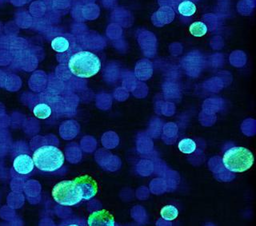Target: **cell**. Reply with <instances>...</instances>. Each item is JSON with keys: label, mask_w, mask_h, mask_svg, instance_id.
Here are the masks:
<instances>
[{"label": "cell", "mask_w": 256, "mask_h": 226, "mask_svg": "<svg viewBox=\"0 0 256 226\" xmlns=\"http://www.w3.org/2000/svg\"><path fill=\"white\" fill-rule=\"evenodd\" d=\"M52 197L58 204L64 206H73L82 200V194L74 180L58 182L52 190Z\"/></svg>", "instance_id": "4"}, {"label": "cell", "mask_w": 256, "mask_h": 226, "mask_svg": "<svg viewBox=\"0 0 256 226\" xmlns=\"http://www.w3.org/2000/svg\"><path fill=\"white\" fill-rule=\"evenodd\" d=\"M68 67L74 76L89 78L98 74L101 68V61L96 54L82 50L70 57Z\"/></svg>", "instance_id": "1"}, {"label": "cell", "mask_w": 256, "mask_h": 226, "mask_svg": "<svg viewBox=\"0 0 256 226\" xmlns=\"http://www.w3.org/2000/svg\"><path fill=\"white\" fill-rule=\"evenodd\" d=\"M222 162L226 170L234 173H242L252 167L254 156L248 149L236 146L224 153Z\"/></svg>", "instance_id": "3"}, {"label": "cell", "mask_w": 256, "mask_h": 226, "mask_svg": "<svg viewBox=\"0 0 256 226\" xmlns=\"http://www.w3.org/2000/svg\"><path fill=\"white\" fill-rule=\"evenodd\" d=\"M160 214H161V217L164 220L172 222L178 217V210L174 206L168 205V206H164V208L161 210Z\"/></svg>", "instance_id": "12"}, {"label": "cell", "mask_w": 256, "mask_h": 226, "mask_svg": "<svg viewBox=\"0 0 256 226\" xmlns=\"http://www.w3.org/2000/svg\"><path fill=\"white\" fill-rule=\"evenodd\" d=\"M88 223L90 226H114V219L106 210H100L90 214Z\"/></svg>", "instance_id": "7"}, {"label": "cell", "mask_w": 256, "mask_h": 226, "mask_svg": "<svg viewBox=\"0 0 256 226\" xmlns=\"http://www.w3.org/2000/svg\"><path fill=\"white\" fill-rule=\"evenodd\" d=\"M34 168V161L29 154H21L14 158L13 169L17 174L22 176L28 175Z\"/></svg>", "instance_id": "6"}, {"label": "cell", "mask_w": 256, "mask_h": 226, "mask_svg": "<svg viewBox=\"0 0 256 226\" xmlns=\"http://www.w3.org/2000/svg\"><path fill=\"white\" fill-rule=\"evenodd\" d=\"M178 12L184 16H192L196 12V6L189 0L182 1L178 6Z\"/></svg>", "instance_id": "10"}, {"label": "cell", "mask_w": 256, "mask_h": 226, "mask_svg": "<svg viewBox=\"0 0 256 226\" xmlns=\"http://www.w3.org/2000/svg\"><path fill=\"white\" fill-rule=\"evenodd\" d=\"M178 149L185 154H190L196 150V142L190 138H184L178 143Z\"/></svg>", "instance_id": "13"}, {"label": "cell", "mask_w": 256, "mask_h": 226, "mask_svg": "<svg viewBox=\"0 0 256 226\" xmlns=\"http://www.w3.org/2000/svg\"><path fill=\"white\" fill-rule=\"evenodd\" d=\"M52 47L56 52H66L70 47V42L65 37H56L52 40Z\"/></svg>", "instance_id": "9"}, {"label": "cell", "mask_w": 256, "mask_h": 226, "mask_svg": "<svg viewBox=\"0 0 256 226\" xmlns=\"http://www.w3.org/2000/svg\"><path fill=\"white\" fill-rule=\"evenodd\" d=\"M33 114L40 119H46L52 115V109L48 103H38L33 108Z\"/></svg>", "instance_id": "8"}, {"label": "cell", "mask_w": 256, "mask_h": 226, "mask_svg": "<svg viewBox=\"0 0 256 226\" xmlns=\"http://www.w3.org/2000/svg\"><path fill=\"white\" fill-rule=\"evenodd\" d=\"M32 159L36 168L44 172H54L62 167L64 155L62 151L54 146H42L33 154Z\"/></svg>", "instance_id": "2"}, {"label": "cell", "mask_w": 256, "mask_h": 226, "mask_svg": "<svg viewBox=\"0 0 256 226\" xmlns=\"http://www.w3.org/2000/svg\"><path fill=\"white\" fill-rule=\"evenodd\" d=\"M74 181L78 186L84 200H90L98 192V185L92 177L84 175L76 178Z\"/></svg>", "instance_id": "5"}, {"label": "cell", "mask_w": 256, "mask_h": 226, "mask_svg": "<svg viewBox=\"0 0 256 226\" xmlns=\"http://www.w3.org/2000/svg\"><path fill=\"white\" fill-rule=\"evenodd\" d=\"M189 31L194 37L204 36L208 32V26L202 22H194L189 27Z\"/></svg>", "instance_id": "11"}]
</instances>
